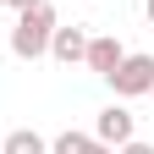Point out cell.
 I'll return each instance as SVG.
<instances>
[{"instance_id": "cell-1", "label": "cell", "mask_w": 154, "mask_h": 154, "mask_svg": "<svg viewBox=\"0 0 154 154\" xmlns=\"http://www.w3.org/2000/svg\"><path fill=\"white\" fill-rule=\"evenodd\" d=\"M50 33H55V6L50 0H33V6L17 11V28H11V55L17 61H38L50 50Z\"/></svg>"}, {"instance_id": "cell-2", "label": "cell", "mask_w": 154, "mask_h": 154, "mask_svg": "<svg viewBox=\"0 0 154 154\" xmlns=\"http://www.w3.org/2000/svg\"><path fill=\"white\" fill-rule=\"evenodd\" d=\"M105 83L116 88V99H143V94L154 88V55H143V50H127Z\"/></svg>"}, {"instance_id": "cell-3", "label": "cell", "mask_w": 154, "mask_h": 154, "mask_svg": "<svg viewBox=\"0 0 154 154\" xmlns=\"http://www.w3.org/2000/svg\"><path fill=\"white\" fill-rule=\"evenodd\" d=\"M94 138L110 143V149H121L127 138H138V116L127 110V99H116V105H105L99 116H94Z\"/></svg>"}, {"instance_id": "cell-4", "label": "cell", "mask_w": 154, "mask_h": 154, "mask_svg": "<svg viewBox=\"0 0 154 154\" xmlns=\"http://www.w3.org/2000/svg\"><path fill=\"white\" fill-rule=\"evenodd\" d=\"M121 55H127V50H121V38H116V33H99V38H88V50H83V66H88L94 77H110Z\"/></svg>"}, {"instance_id": "cell-5", "label": "cell", "mask_w": 154, "mask_h": 154, "mask_svg": "<svg viewBox=\"0 0 154 154\" xmlns=\"http://www.w3.org/2000/svg\"><path fill=\"white\" fill-rule=\"evenodd\" d=\"M83 50H88V33H83V28H61V22H55L44 55H55L61 66H77V61H83Z\"/></svg>"}, {"instance_id": "cell-6", "label": "cell", "mask_w": 154, "mask_h": 154, "mask_svg": "<svg viewBox=\"0 0 154 154\" xmlns=\"http://www.w3.org/2000/svg\"><path fill=\"white\" fill-rule=\"evenodd\" d=\"M0 154H50V138L33 132V127H17V132L0 138Z\"/></svg>"}, {"instance_id": "cell-7", "label": "cell", "mask_w": 154, "mask_h": 154, "mask_svg": "<svg viewBox=\"0 0 154 154\" xmlns=\"http://www.w3.org/2000/svg\"><path fill=\"white\" fill-rule=\"evenodd\" d=\"M116 154H154V143H143V138H127V143L116 149Z\"/></svg>"}, {"instance_id": "cell-8", "label": "cell", "mask_w": 154, "mask_h": 154, "mask_svg": "<svg viewBox=\"0 0 154 154\" xmlns=\"http://www.w3.org/2000/svg\"><path fill=\"white\" fill-rule=\"evenodd\" d=\"M22 6H33V0H6V11H22Z\"/></svg>"}, {"instance_id": "cell-9", "label": "cell", "mask_w": 154, "mask_h": 154, "mask_svg": "<svg viewBox=\"0 0 154 154\" xmlns=\"http://www.w3.org/2000/svg\"><path fill=\"white\" fill-rule=\"evenodd\" d=\"M143 17H149V22H154V0H143Z\"/></svg>"}, {"instance_id": "cell-10", "label": "cell", "mask_w": 154, "mask_h": 154, "mask_svg": "<svg viewBox=\"0 0 154 154\" xmlns=\"http://www.w3.org/2000/svg\"><path fill=\"white\" fill-rule=\"evenodd\" d=\"M0 11H6V0H0Z\"/></svg>"}, {"instance_id": "cell-11", "label": "cell", "mask_w": 154, "mask_h": 154, "mask_svg": "<svg viewBox=\"0 0 154 154\" xmlns=\"http://www.w3.org/2000/svg\"><path fill=\"white\" fill-rule=\"evenodd\" d=\"M149 94H154V88H149Z\"/></svg>"}]
</instances>
